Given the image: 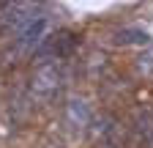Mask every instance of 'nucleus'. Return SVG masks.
Returning <instances> with one entry per match:
<instances>
[{"label": "nucleus", "instance_id": "f257e3e1", "mask_svg": "<svg viewBox=\"0 0 153 148\" xmlns=\"http://www.w3.org/2000/svg\"><path fill=\"white\" fill-rule=\"evenodd\" d=\"M79 47V36H76L74 30H55V33H49L47 39L36 47V52H33V58L38 61V63H57V61H63V58H68V55H74V49Z\"/></svg>", "mask_w": 153, "mask_h": 148}, {"label": "nucleus", "instance_id": "7ed1b4c3", "mask_svg": "<svg viewBox=\"0 0 153 148\" xmlns=\"http://www.w3.org/2000/svg\"><path fill=\"white\" fill-rule=\"evenodd\" d=\"M66 123L74 132H88L93 126V110L88 107L85 99H71L66 104Z\"/></svg>", "mask_w": 153, "mask_h": 148}, {"label": "nucleus", "instance_id": "f03ea898", "mask_svg": "<svg viewBox=\"0 0 153 148\" xmlns=\"http://www.w3.org/2000/svg\"><path fill=\"white\" fill-rule=\"evenodd\" d=\"M66 77H63V66L60 63H41L38 66V71L33 74V80H30V88H27V93L30 99H52L57 96V90L63 88Z\"/></svg>", "mask_w": 153, "mask_h": 148}, {"label": "nucleus", "instance_id": "20e7f679", "mask_svg": "<svg viewBox=\"0 0 153 148\" xmlns=\"http://www.w3.org/2000/svg\"><path fill=\"white\" fill-rule=\"evenodd\" d=\"M112 39H115V44H123V47H134V44L148 47L150 36H148L142 28H120V30H115Z\"/></svg>", "mask_w": 153, "mask_h": 148}, {"label": "nucleus", "instance_id": "39448f33", "mask_svg": "<svg viewBox=\"0 0 153 148\" xmlns=\"http://www.w3.org/2000/svg\"><path fill=\"white\" fill-rule=\"evenodd\" d=\"M137 69H140L142 74H153V44L137 58Z\"/></svg>", "mask_w": 153, "mask_h": 148}]
</instances>
